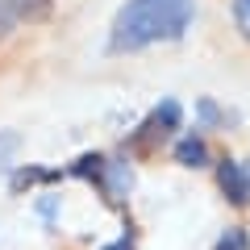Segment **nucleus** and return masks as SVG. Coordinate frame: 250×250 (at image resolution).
I'll return each instance as SVG.
<instances>
[{
  "mask_svg": "<svg viewBox=\"0 0 250 250\" xmlns=\"http://www.w3.org/2000/svg\"><path fill=\"white\" fill-rule=\"evenodd\" d=\"M192 17H196L192 0H125L108 29V50L129 54L154 42H175L188 34Z\"/></svg>",
  "mask_w": 250,
  "mask_h": 250,
  "instance_id": "obj_1",
  "label": "nucleus"
},
{
  "mask_svg": "<svg viewBox=\"0 0 250 250\" xmlns=\"http://www.w3.org/2000/svg\"><path fill=\"white\" fill-rule=\"evenodd\" d=\"M179 117H184V113H179L175 100H163V104H159V108H154V113L134 129L129 146H134L138 154H154V146H163V142L171 138V129H179Z\"/></svg>",
  "mask_w": 250,
  "mask_h": 250,
  "instance_id": "obj_2",
  "label": "nucleus"
},
{
  "mask_svg": "<svg viewBox=\"0 0 250 250\" xmlns=\"http://www.w3.org/2000/svg\"><path fill=\"white\" fill-rule=\"evenodd\" d=\"M217 184H221L229 205H250V163L221 159L217 163Z\"/></svg>",
  "mask_w": 250,
  "mask_h": 250,
  "instance_id": "obj_3",
  "label": "nucleus"
},
{
  "mask_svg": "<svg viewBox=\"0 0 250 250\" xmlns=\"http://www.w3.org/2000/svg\"><path fill=\"white\" fill-rule=\"evenodd\" d=\"M175 163H184V167H205V163H208L205 138H184V142L175 146Z\"/></svg>",
  "mask_w": 250,
  "mask_h": 250,
  "instance_id": "obj_4",
  "label": "nucleus"
},
{
  "mask_svg": "<svg viewBox=\"0 0 250 250\" xmlns=\"http://www.w3.org/2000/svg\"><path fill=\"white\" fill-rule=\"evenodd\" d=\"M9 4H13V17L17 21H46L54 0H9Z\"/></svg>",
  "mask_w": 250,
  "mask_h": 250,
  "instance_id": "obj_5",
  "label": "nucleus"
},
{
  "mask_svg": "<svg viewBox=\"0 0 250 250\" xmlns=\"http://www.w3.org/2000/svg\"><path fill=\"white\" fill-rule=\"evenodd\" d=\"M213 250H250V238H246V229H238V225H233V229L221 233V242H217Z\"/></svg>",
  "mask_w": 250,
  "mask_h": 250,
  "instance_id": "obj_6",
  "label": "nucleus"
},
{
  "mask_svg": "<svg viewBox=\"0 0 250 250\" xmlns=\"http://www.w3.org/2000/svg\"><path fill=\"white\" fill-rule=\"evenodd\" d=\"M21 150V134H13V129H0V167L4 163H13V154Z\"/></svg>",
  "mask_w": 250,
  "mask_h": 250,
  "instance_id": "obj_7",
  "label": "nucleus"
},
{
  "mask_svg": "<svg viewBox=\"0 0 250 250\" xmlns=\"http://www.w3.org/2000/svg\"><path fill=\"white\" fill-rule=\"evenodd\" d=\"M233 21H238L242 38L250 42V0H233Z\"/></svg>",
  "mask_w": 250,
  "mask_h": 250,
  "instance_id": "obj_8",
  "label": "nucleus"
},
{
  "mask_svg": "<svg viewBox=\"0 0 250 250\" xmlns=\"http://www.w3.org/2000/svg\"><path fill=\"white\" fill-rule=\"evenodd\" d=\"M13 25H17V17H13V4H9V0H0V42L13 34Z\"/></svg>",
  "mask_w": 250,
  "mask_h": 250,
  "instance_id": "obj_9",
  "label": "nucleus"
},
{
  "mask_svg": "<svg viewBox=\"0 0 250 250\" xmlns=\"http://www.w3.org/2000/svg\"><path fill=\"white\" fill-rule=\"evenodd\" d=\"M104 250H134V246H129V242L121 238V242H117V246H104Z\"/></svg>",
  "mask_w": 250,
  "mask_h": 250,
  "instance_id": "obj_10",
  "label": "nucleus"
}]
</instances>
